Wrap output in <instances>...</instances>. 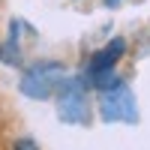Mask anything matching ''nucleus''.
Segmentation results:
<instances>
[{"label": "nucleus", "instance_id": "obj_1", "mask_svg": "<svg viewBox=\"0 0 150 150\" xmlns=\"http://www.w3.org/2000/svg\"><path fill=\"white\" fill-rule=\"evenodd\" d=\"M99 111H102V120H108V123H138V105H135V96H132V90L123 81H117L114 87L102 90Z\"/></svg>", "mask_w": 150, "mask_h": 150}, {"label": "nucleus", "instance_id": "obj_2", "mask_svg": "<svg viewBox=\"0 0 150 150\" xmlns=\"http://www.w3.org/2000/svg\"><path fill=\"white\" fill-rule=\"evenodd\" d=\"M63 81H66V72L60 63H39L21 75V93L33 99H48L51 93L60 90Z\"/></svg>", "mask_w": 150, "mask_h": 150}, {"label": "nucleus", "instance_id": "obj_3", "mask_svg": "<svg viewBox=\"0 0 150 150\" xmlns=\"http://www.w3.org/2000/svg\"><path fill=\"white\" fill-rule=\"evenodd\" d=\"M57 105H60V117L66 123H87V90H84V78L81 75L66 78L60 84Z\"/></svg>", "mask_w": 150, "mask_h": 150}, {"label": "nucleus", "instance_id": "obj_4", "mask_svg": "<svg viewBox=\"0 0 150 150\" xmlns=\"http://www.w3.org/2000/svg\"><path fill=\"white\" fill-rule=\"evenodd\" d=\"M123 51H126V42H123V39H111V45H105L102 51L93 54V60H90V75H96V72H108V69L123 57Z\"/></svg>", "mask_w": 150, "mask_h": 150}, {"label": "nucleus", "instance_id": "obj_5", "mask_svg": "<svg viewBox=\"0 0 150 150\" xmlns=\"http://www.w3.org/2000/svg\"><path fill=\"white\" fill-rule=\"evenodd\" d=\"M0 57L9 60V63H21V54H18V42L15 39H9L3 48H0Z\"/></svg>", "mask_w": 150, "mask_h": 150}, {"label": "nucleus", "instance_id": "obj_6", "mask_svg": "<svg viewBox=\"0 0 150 150\" xmlns=\"http://www.w3.org/2000/svg\"><path fill=\"white\" fill-rule=\"evenodd\" d=\"M15 150H39V147H36L30 138H18V141H15Z\"/></svg>", "mask_w": 150, "mask_h": 150}, {"label": "nucleus", "instance_id": "obj_7", "mask_svg": "<svg viewBox=\"0 0 150 150\" xmlns=\"http://www.w3.org/2000/svg\"><path fill=\"white\" fill-rule=\"evenodd\" d=\"M105 3H108V6H117V3H120V0H105Z\"/></svg>", "mask_w": 150, "mask_h": 150}]
</instances>
